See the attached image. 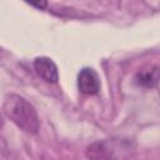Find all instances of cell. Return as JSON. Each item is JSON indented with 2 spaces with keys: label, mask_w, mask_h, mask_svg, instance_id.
<instances>
[{
  "label": "cell",
  "mask_w": 160,
  "mask_h": 160,
  "mask_svg": "<svg viewBox=\"0 0 160 160\" xmlns=\"http://www.w3.org/2000/svg\"><path fill=\"white\" fill-rule=\"evenodd\" d=\"M28 4L31 5V6H35L38 9H41V10L48 6V2L46 1H32V2H28Z\"/></svg>",
  "instance_id": "cell-6"
},
{
  "label": "cell",
  "mask_w": 160,
  "mask_h": 160,
  "mask_svg": "<svg viewBox=\"0 0 160 160\" xmlns=\"http://www.w3.org/2000/svg\"><path fill=\"white\" fill-rule=\"evenodd\" d=\"M159 80V68L158 65L148 66L145 69H141L135 75V82L141 88H154L158 84Z\"/></svg>",
  "instance_id": "cell-4"
},
{
  "label": "cell",
  "mask_w": 160,
  "mask_h": 160,
  "mask_svg": "<svg viewBox=\"0 0 160 160\" xmlns=\"http://www.w3.org/2000/svg\"><path fill=\"white\" fill-rule=\"evenodd\" d=\"M2 124H4V121H2V118H1V114H0V129L2 128Z\"/></svg>",
  "instance_id": "cell-7"
},
{
  "label": "cell",
  "mask_w": 160,
  "mask_h": 160,
  "mask_svg": "<svg viewBox=\"0 0 160 160\" xmlns=\"http://www.w3.org/2000/svg\"><path fill=\"white\" fill-rule=\"evenodd\" d=\"M78 86L82 94L95 95L100 90V79L91 68H84L78 75Z\"/></svg>",
  "instance_id": "cell-2"
},
{
  "label": "cell",
  "mask_w": 160,
  "mask_h": 160,
  "mask_svg": "<svg viewBox=\"0 0 160 160\" xmlns=\"http://www.w3.org/2000/svg\"><path fill=\"white\" fill-rule=\"evenodd\" d=\"M85 155L89 160H112L111 150L102 141H95L90 144L85 150Z\"/></svg>",
  "instance_id": "cell-5"
},
{
  "label": "cell",
  "mask_w": 160,
  "mask_h": 160,
  "mask_svg": "<svg viewBox=\"0 0 160 160\" xmlns=\"http://www.w3.org/2000/svg\"><path fill=\"white\" fill-rule=\"evenodd\" d=\"M5 115L22 131L28 134H36L40 128V121L35 108L22 96L18 94H9L2 102Z\"/></svg>",
  "instance_id": "cell-1"
},
{
  "label": "cell",
  "mask_w": 160,
  "mask_h": 160,
  "mask_svg": "<svg viewBox=\"0 0 160 160\" xmlns=\"http://www.w3.org/2000/svg\"><path fill=\"white\" fill-rule=\"evenodd\" d=\"M34 69L36 74L42 78L46 82L56 84L59 80V72L55 62L46 56H40L34 60Z\"/></svg>",
  "instance_id": "cell-3"
}]
</instances>
